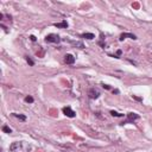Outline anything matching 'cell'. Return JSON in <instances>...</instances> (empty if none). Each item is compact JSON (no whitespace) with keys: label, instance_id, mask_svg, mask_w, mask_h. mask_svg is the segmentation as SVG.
<instances>
[{"label":"cell","instance_id":"1","mask_svg":"<svg viewBox=\"0 0 152 152\" xmlns=\"http://www.w3.org/2000/svg\"><path fill=\"white\" fill-rule=\"evenodd\" d=\"M45 42L46 43H60L61 42V37L55 33H50L45 37Z\"/></svg>","mask_w":152,"mask_h":152},{"label":"cell","instance_id":"2","mask_svg":"<svg viewBox=\"0 0 152 152\" xmlns=\"http://www.w3.org/2000/svg\"><path fill=\"white\" fill-rule=\"evenodd\" d=\"M88 96L90 99H98L100 96V91L98 89H95V88H90L88 90Z\"/></svg>","mask_w":152,"mask_h":152},{"label":"cell","instance_id":"3","mask_svg":"<svg viewBox=\"0 0 152 152\" xmlns=\"http://www.w3.org/2000/svg\"><path fill=\"white\" fill-rule=\"evenodd\" d=\"M63 113L68 116V118H75V115H76V113H75L70 107H64L63 108Z\"/></svg>","mask_w":152,"mask_h":152},{"label":"cell","instance_id":"4","mask_svg":"<svg viewBox=\"0 0 152 152\" xmlns=\"http://www.w3.org/2000/svg\"><path fill=\"white\" fill-rule=\"evenodd\" d=\"M137 119H139V115H138V114H135V113H128V114H127V120L122 122V125L126 124V122H132V121L137 120Z\"/></svg>","mask_w":152,"mask_h":152},{"label":"cell","instance_id":"5","mask_svg":"<svg viewBox=\"0 0 152 152\" xmlns=\"http://www.w3.org/2000/svg\"><path fill=\"white\" fill-rule=\"evenodd\" d=\"M21 145H23V143H19V142H17V143H13L11 146H10V151L16 152V151L21 150Z\"/></svg>","mask_w":152,"mask_h":152},{"label":"cell","instance_id":"6","mask_svg":"<svg viewBox=\"0 0 152 152\" xmlns=\"http://www.w3.org/2000/svg\"><path fill=\"white\" fill-rule=\"evenodd\" d=\"M64 61H65L67 64H72V63L75 62V57H74L72 55H70V54H67L65 56H64Z\"/></svg>","mask_w":152,"mask_h":152},{"label":"cell","instance_id":"7","mask_svg":"<svg viewBox=\"0 0 152 152\" xmlns=\"http://www.w3.org/2000/svg\"><path fill=\"white\" fill-rule=\"evenodd\" d=\"M125 38H132V39H137V37L134 36L133 33H122L121 36H120V41H124Z\"/></svg>","mask_w":152,"mask_h":152},{"label":"cell","instance_id":"8","mask_svg":"<svg viewBox=\"0 0 152 152\" xmlns=\"http://www.w3.org/2000/svg\"><path fill=\"white\" fill-rule=\"evenodd\" d=\"M55 26L58 27V29H67V27H68V23H67L65 20H63L62 23H56Z\"/></svg>","mask_w":152,"mask_h":152},{"label":"cell","instance_id":"9","mask_svg":"<svg viewBox=\"0 0 152 152\" xmlns=\"http://www.w3.org/2000/svg\"><path fill=\"white\" fill-rule=\"evenodd\" d=\"M81 37H82V38H86V39H94V38H95L94 33H88V32H87V33H82Z\"/></svg>","mask_w":152,"mask_h":152},{"label":"cell","instance_id":"10","mask_svg":"<svg viewBox=\"0 0 152 152\" xmlns=\"http://www.w3.org/2000/svg\"><path fill=\"white\" fill-rule=\"evenodd\" d=\"M13 115L16 116V118H18L19 120H21V121H25V120H26V116H25V115H21V114H17V113H13Z\"/></svg>","mask_w":152,"mask_h":152},{"label":"cell","instance_id":"11","mask_svg":"<svg viewBox=\"0 0 152 152\" xmlns=\"http://www.w3.org/2000/svg\"><path fill=\"white\" fill-rule=\"evenodd\" d=\"M71 43L75 45V46H79V48H81V49H83V48H84V45L82 44L81 42H71Z\"/></svg>","mask_w":152,"mask_h":152},{"label":"cell","instance_id":"12","mask_svg":"<svg viewBox=\"0 0 152 152\" xmlns=\"http://www.w3.org/2000/svg\"><path fill=\"white\" fill-rule=\"evenodd\" d=\"M111 114L113 116H124V114H121V113H118L115 111H111Z\"/></svg>","mask_w":152,"mask_h":152},{"label":"cell","instance_id":"13","mask_svg":"<svg viewBox=\"0 0 152 152\" xmlns=\"http://www.w3.org/2000/svg\"><path fill=\"white\" fill-rule=\"evenodd\" d=\"M2 131L6 132V133H11V132H12V130H11L10 127H7V126H4V127H2Z\"/></svg>","mask_w":152,"mask_h":152},{"label":"cell","instance_id":"14","mask_svg":"<svg viewBox=\"0 0 152 152\" xmlns=\"http://www.w3.org/2000/svg\"><path fill=\"white\" fill-rule=\"evenodd\" d=\"M25 101L29 102V103H32V102H33V98H32V96H26V98H25Z\"/></svg>","mask_w":152,"mask_h":152},{"label":"cell","instance_id":"15","mask_svg":"<svg viewBox=\"0 0 152 152\" xmlns=\"http://www.w3.org/2000/svg\"><path fill=\"white\" fill-rule=\"evenodd\" d=\"M26 61H27V63H29L30 65H33V61H32L31 58H29V57H26Z\"/></svg>","mask_w":152,"mask_h":152},{"label":"cell","instance_id":"16","mask_svg":"<svg viewBox=\"0 0 152 152\" xmlns=\"http://www.w3.org/2000/svg\"><path fill=\"white\" fill-rule=\"evenodd\" d=\"M121 52H122L121 50H118V51H116V57H115V58H119V56L121 55Z\"/></svg>","mask_w":152,"mask_h":152},{"label":"cell","instance_id":"17","mask_svg":"<svg viewBox=\"0 0 152 152\" xmlns=\"http://www.w3.org/2000/svg\"><path fill=\"white\" fill-rule=\"evenodd\" d=\"M30 39H31L32 42H36V39H37V38H36L35 36H30Z\"/></svg>","mask_w":152,"mask_h":152},{"label":"cell","instance_id":"18","mask_svg":"<svg viewBox=\"0 0 152 152\" xmlns=\"http://www.w3.org/2000/svg\"><path fill=\"white\" fill-rule=\"evenodd\" d=\"M102 87H103V88H106V89H109V88H111L108 84H102Z\"/></svg>","mask_w":152,"mask_h":152},{"label":"cell","instance_id":"19","mask_svg":"<svg viewBox=\"0 0 152 152\" xmlns=\"http://www.w3.org/2000/svg\"><path fill=\"white\" fill-rule=\"evenodd\" d=\"M133 98L135 99V100H138V101H142V99H140V98H138V96H134V95H133Z\"/></svg>","mask_w":152,"mask_h":152}]
</instances>
